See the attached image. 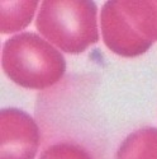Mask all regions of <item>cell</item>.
<instances>
[{
  "label": "cell",
  "mask_w": 157,
  "mask_h": 159,
  "mask_svg": "<svg viewBox=\"0 0 157 159\" xmlns=\"http://www.w3.org/2000/svg\"><path fill=\"white\" fill-rule=\"evenodd\" d=\"M115 159H157V129L143 127L119 145Z\"/></svg>",
  "instance_id": "obj_5"
},
{
  "label": "cell",
  "mask_w": 157,
  "mask_h": 159,
  "mask_svg": "<svg viewBox=\"0 0 157 159\" xmlns=\"http://www.w3.org/2000/svg\"><path fill=\"white\" fill-rule=\"evenodd\" d=\"M0 159H34L39 147V129L33 117L18 108L0 112Z\"/></svg>",
  "instance_id": "obj_3"
},
{
  "label": "cell",
  "mask_w": 157,
  "mask_h": 159,
  "mask_svg": "<svg viewBox=\"0 0 157 159\" xmlns=\"http://www.w3.org/2000/svg\"><path fill=\"white\" fill-rule=\"evenodd\" d=\"M38 4L39 3L34 0L33 2L32 0H28V2H2L0 3L2 32L8 34L28 27L36 14Z\"/></svg>",
  "instance_id": "obj_7"
},
{
  "label": "cell",
  "mask_w": 157,
  "mask_h": 159,
  "mask_svg": "<svg viewBox=\"0 0 157 159\" xmlns=\"http://www.w3.org/2000/svg\"><path fill=\"white\" fill-rule=\"evenodd\" d=\"M104 42L114 54L123 57L143 55L152 46V41L142 36L130 23L119 2H107L100 14Z\"/></svg>",
  "instance_id": "obj_4"
},
{
  "label": "cell",
  "mask_w": 157,
  "mask_h": 159,
  "mask_svg": "<svg viewBox=\"0 0 157 159\" xmlns=\"http://www.w3.org/2000/svg\"><path fill=\"white\" fill-rule=\"evenodd\" d=\"M39 159H93L80 145L71 143H58L48 147Z\"/></svg>",
  "instance_id": "obj_8"
},
{
  "label": "cell",
  "mask_w": 157,
  "mask_h": 159,
  "mask_svg": "<svg viewBox=\"0 0 157 159\" xmlns=\"http://www.w3.org/2000/svg\"><path fill=\"white\" fill-rule=\"evenodd\" d=\"M121 8L134 28L150 41H157V2L124 0Z\"/></svg>",
  "instance_id": "obj_6"
},
{
  "label": "cell",
  "mask_w": 157,
  "mask_h": 159,
  "mask_svg": "<svg viewBox=\"0 0 157 159\" xmlns=\"http://www.w3.org/2000/svg\"><path fill=\"white\" fill-rule=\"evenodd\" d=\"M3 70L10 80L28 89L55 85L66 71L63 55L46 38L32 32L8 38L2 54Z\"/></svg>",
  "instance_id": "obj_1"
},
{
  "label": "cell",
  "mask_w": 157,
  "mask_h": 159,
  "mask_svg": "<svg viewBox=\"0 0 157 159\" xmlns=\"http://www.w3.org/2000/svg\"><path fill=\"white\" fill-rule=\"evenodd\" d=\"M38 32L67 54H81L99 41L98 7L89 0H46L36 19Z\"/></svg>",
  "instance_id": "obj_2"
}]
</instances>
